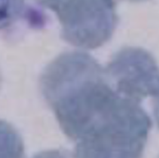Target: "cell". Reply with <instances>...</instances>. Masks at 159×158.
I'll list each match as a JSON object with an SVG mask.
<instances>
[{
	"label": "cell",
	"instance_id": "cell-2",
	"mask_svg": "<svg viewBox=\"0 0 159 158\" xmlns=\"http://www.w3.org/2000/svg\"><path fill=\"white\" fill-rule=\"evenodd\" d=\"M62 27V37L83 49L104 45L116 27L113 0H66L56 10Z\"/></svg>",
	"mask_w": 159,
	"mask_h": 158
},
{
	"label": "cell",
	"instance_id": "cell-1",
	"mask_svg": "<svg viewBox=\"0 0 159 158\" xmlns=\"http://www.w3.org/2000/svg\"><path fill=\"white\" fill-rule=\"evenodd\" d=\"M39 85L60 128L75 142L106 122L124 99L111 86L104 68L83 51L55 58L44 69Z\"/></svg>",
	"mask_w": 159,
	"mask_h": 158
},
{
	"label": "cell",
	"instance_id": "cell-7",
	"mask_svg": "<svg viewBox=\"0 0 159 158\" xmlns=\"http://www.w3.org/2000/svg\"><path fill=\"white\" fill-rule=\"evenodd\" d=\"M154 97H155V100L153 102V104H154V115H155L156 121H157L159 127V90Z\"/></svg>",
	"mask_w": 159,
	"mask_h": 158
},
{
	"label": "cell",
	"instance_id": "cell-8",
	"mask_svg": "<svg viewBox=\"0 0 159 158\" xmlns=\"http://www.w3.org/2000/svg\"><path fill=\"white\" fill-rule=\"evenodd\" d=\"M0 85H1V74H0Z\"/></svg>",
	"mask_w": 159,
	"mask_h": 158
},
{
	"label": "cell",
	"instance_id": "cell-6",
	"mask_svg": "<svg viewBox=\"0 0 159 158\" xmlns=\"http://www.w3.org/2000/svg\"><path fill=\"white\" fill-rule=\"evenodd\" d=\"M33 158H74L70 156L69 153L61 150H50L44 151L37 155H35Z\"/></svg>",
	"mask_w": 159,
	"mask_h": 158
},
{
	"label": "cell",
	"instance_id": "cell-5",
	"mask_svg": "<svg viewBox=\"0 0 159 158\" xmlns=\"http://www.w3.org/2000/svg\"><path fill=\"white\" fill-rule=\"evenodd\" d=\"M22 9L23 0H0V29L11 24Z\"/></svg>",
	"mask_w": 159,
	"mask_h": 158
},
{
	"label": "cell",
	"instance_id": "cell-4",
	"mask_svg": "<svg viewBox=\"0 0 159 158\" xmlns=\"http://www.w3.org/2000/svg\"><path fill=\"white\" fill-rule=\"evenodd\" d=\"M0 158H24L23 141L20 133L0 119Z\"/></svg>",
	"mask_w": 159,
	"mask_h": 158
},
{
	"label": "cell",
	"instance_id": "cell-3",
	"mask_svg": "<svg viewBox=\"0 0 159 158\" xmlns=\"http://www.w3.org/2000/svg\"><path fill=\"white\" fill-rule=\"evenodd\" d=\"M108 81L120 95L141 102L159 90V66L147 50L125 47L116 52L106 68Z\"/></svg>",
	"mask_w": 159,
	"mask_h": 158
}]
</instances>
